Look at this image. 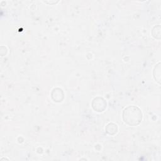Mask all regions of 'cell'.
<instances>
[{"mask_svg": "<svg viewBox=\"0 0 161 161\" xmlns=\"http://www.w3.org/2000/svg\"><path fill=\"white\" fill-rule=\"evenodd\" d=\"M123 118L125 122H127L130 125H135L139 123L142 118V113L136 107H128L124 111Z\"/></svg>", "mask_w": 161, "mask_h": 161, "instance_id": "6da1fadb", "label": "cell"}]
</instances>
